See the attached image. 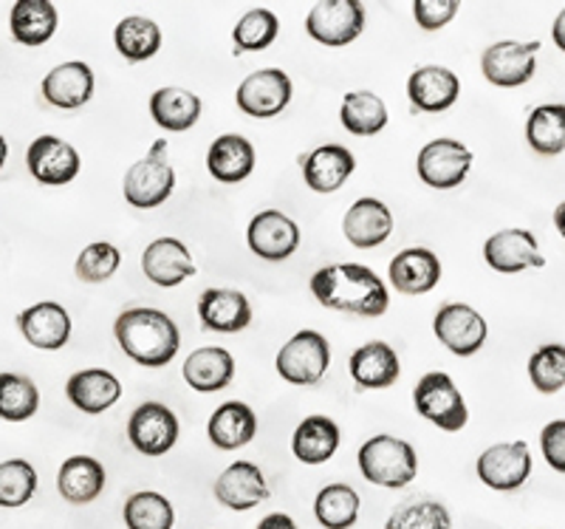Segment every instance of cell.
Instances as JSON below:
<instances>
[{
  "label": "cell",
  "instance_id": "ba28073f",
  "mask_svg": "<svg viewBox=\"0 0 565 529\" xmlns=\"http://www.w3.org/2000/svg\"><path fill=\"white\" fill-rule=\"evenodd\" d=\"M365 29V7L356 0H322L306 18V32L322 45L340 49L353 43Z\"/></svg>",
  "mask_w": 565,
  "mask_h": 529
},
{
  "label": "cell",
  "instance_id": "44dd1931",
  "mask_svg": "<svg viewBox=\"0 0 565 529\" xmlns=\"http://www.w3.org/2000/svg\"><path fill=\"white\" fill-rule=\"evenodd\" d=\"M43 97L54 108H83L94 97V72H90V65L71 60V63L52 68L43 80Z\"/></svg>",
  "mask_w": 565,
  "mask_h": 529
},
{
  "label": "cell",
  "instance_id": "d6a6232c",
  "mask_svg": "<svg viewBox=\"0 0 565 529\" xmlns=\"http://www.w3.org/2000/svg\"><path fill=\"white\" fill-rule=\"evenodd\" d=\"M340 447V425L328 416H309L302 420L291 440V451L302 465H326Z\"/></svg>",
  "mask_w": 565,
  "mask_h": 529
},
{
  "label": "cell",
  "instance_id": "d590c367",
  "mask_svg": "<svg viewBox=\"0 0 565 529\" xmlns=\"http://www.w3.org/2000/svg\"><path fill=\"white\" fill-rule=\"evenodd\" d=\"M340 119L348 134L373 136L387 125V108L371 91H353L342 99Z\"/></svg>",
  "mask_w": 565,
  "mask_h": 529
},
{
  "label": "cell",
  "instance_id": "bcb514c9",
  "mask_svg": "<svg viewBox=\"0 0 565 529\" xmlns=\"http://www.w3.org/2000/svg\"><path fill=\"white\" fill-rule=\"evenodd\" d=\"M458 14V0H418L413 3V18L424 32H438Z\"/></svg>",
  "mask_w": 565,
  "mask_h": 529
},
{
  "label": "cell",
  "instance_id": "7a4b0ae2",
  "mask_svg": "<svg viewBox=\"0 0 565 529\" xmlns=\"http://www.w3.org/2000/svg\"><path fill=\"white\" fill-rule=\"evenodd\" d=\"M114 335L125 355L145 368L168 366L181 349L179 326L170 315L148 306H136L116 317Z\"/></svg>",
  "mask_w": 565,
  "mask_h": 529
},
{
  "label": "cell",
  "instance_id": "d4e9b609",
  "mask_svg": "<svg viewBox=\"0 0 565 529\" xmlns=\"http://www.w3.org/2000/svg\"><path fill=\"white\" fill-rule=\"evenodd\" d=\"M345 239L360 250H373L385 244L393 233V215L380 199H360L353 201L351 210L342 219Z\"/></svg>",
  "mask_w": 565,
  "mask_h": 529
},
{
  "label": "cell",
  "instance_id": "1f68e13d",
  "mask_svg": "<svg viewBox=\"0 0 565 529\" xmlns=\"http://www.w3.org/2000/svg\"><path fill=\"white\" fill-rule=\"evenodd\" d=\"M60 496L71 504L97 501L105 490V467L94 456L65 458L57 476Z\"/></svg>",
  "mask_w": 565,
  "mask_h": 529
},
{
  "label": "cell",
  "instance_id": "681fc988",
  "mask_svg": "<svg viewBox=\"0 0 565 529\" xmlns=\"http://www.w3.org/2000/svg\"><path fill=\"white\" fill-rule=\"evenodd\" d=\"M552 38H554V43H557L559 52H565V9L557 14V20H554Z\"/></svg>",
  "mask_w": 565,
  "mask_h": 529
},
{
  "label": "cell",
  "instance_id": "836d02e7",
  "mask_svg": "<svg viewBox=\"0 0 565 529\" xmlns=\"http://www.w3.org/2000/svg\"><path fill=\"white\" fill-rule=\"evenodd\" d=\"M150 117L156 125L170 134H181L190 130L201 117V99L195 97L193 91L184 88H159L150 97Z\"/></svg>",
  "mask_w": 565,
  "mask_h": 529
},
{
  "label": "cell",
  "instance_id": "e575fe53",
  "mask_svg": "<svg viewBox=\"0 0 565 529\" xmlns=\"http://www.w3.org/2000/svg\"><path fill=\"white\" fill-rule=\"evenodd\" d=\"M116 52L122 54L130 63H141V60L156 57L161 45V29L156 27L150 18H139V14H130V18L119 20V27L114 32Z\"/></svg>",
  "mask_w": 565,
  "mask_h": 529
},
{
  "label": "cell",
  "instance_id": "d6986e66",
  "mask_svg": "<svg viewBox=\"0 0 565 529\" xmlns=\"http://www.w3.org/2000/svg\"><path fill=\"white\" fill-rule=\"evenodd\" d=\"M387 275L402 295H427L441 281V261H438L436 252L424 250V246H411L391 261Z\"/></svg>",
  "mask_w": 565,
  "mask_h": 529
},
{
  "label": "cell",
  "instance_id": "60d3db41",
  "mask_svg": "<svg viewBox=\"0 0 565 529\" xmlns=\"http://www.w3.org/2000/svg\"><path fill=\"white\" fill-rule=\"evenodd\" d=\"M277 32H280V23H277L275 12H269V9H252V12H246L238 20V27L232 32L235 54L264 52V49L275 43Z\"/></svg>",
  "mask_w": 565,
  "mask_h": 529
},
{
  "label": "cell",
  "instance_id": "f1b7e54d",
  "mask_svg": "<svg viewBox=\"0 0 565 529\" xmlns=\"http://www.w3.org/2000/svg\"><path fill=\"white\" fill-rule=\"evenodd\" d=\"M235 377V360L226 349L218 346H206V349L193 351L184 360V380L186 385L199 391V394H212V391H224Z\"/></svg>",
  "mask_w": 565,
  "mask_h": 529
},
{
  "label": "cell",
  "instance_id": "52a82bcc",
  "mask_svg": "<svg viewBox=\"0 0 565 529\" xmlns=\"http://www.w3.org/2000/svg\"><path fill=\"white\" fill-rule=\"evenodd\" d=\"M416 170L427 188L452 190L472 170V150L458 139H433L418 154Z\"/></svg>",
  "mask_w": 565,
  "mask_h": 529
},
{
  "label": "cell",
  "instance_id": "7402d4cb",
  "mask_svg": "<svg viewBox=\"0 0 565 529\" xmlns=\"http://www.w3.org/2000/svg\"><path fill=\"white\" fill-rule=\"evenodd\" d=\"M199 317L206 331L235 335L252 324V306L235 289H206L199 297Z\"/></svg>",
  "mask_w": 565,
  "mask_h": 529
},
{
  "label": "cell",
  "instance_id": "c3c4849f",
  "mask_svg": "<svg viewBox=\"0 0 565 529\" xmlns=\"http://www.w3.org/2000/svg\"><path fill=\"white\" fill-rule=\"evenodd\" d=\"M257 529H297V523L289 516H282V512H271V516L257 523Z\"/></svg>",
  "mask_w": 565,
  "mask_h": 529
},
{
  "label": "cell",
  "instance_id": "603a6c76",
  "mask_svg": "<svg viewBox=\"0 0 565 529\" xmlns=\"http://www.w3.org/2000/svg\"><path fill=\"white\" fill-rule=\"evenodd\" d=\"M18 326L26 342L43 351L63 349L71 337L68 311H65V306L52 304V300H43V304H34L26 311H20Z\"/></svg>",
  "mask_w": 565,
  "mask_h": 529
},
{
  "label": "cell",
  "instance_id": "f546056e",
  "mask_svg": "<svg viewBox=\"0 0 565 529\" xmlns=\"http://www.w3.org/2000/svg\"><path fill=\"white\" fill-rule=\"evenodd\" d=\"M210 442L221 451H238L249 445L257 433V416L246 402H224L218 411L210 416Z\"/></svg>",
  "mask_w": 565,
  "mask_h": 529
},
{
  "label": "cell",
  "instance_id": "9c48e42d",
  "mask_svg": "<svg viewBox=\"0 0 565 529\" xmlns=\"http://www.w3.org/2000/svg\"><path fill=\"white\" fill-rule=\"evenodd\" d=\"M26 165L29 173L49 188H63L79 176V154L74 145H68L60 136H38L26 150Z\"/></svg>",
  "mask_w": 565,
  "mask_h": 529
},
{
  "label": "cell",
  "instance_id": "277c9868",
  "mask_svg": "<svg viewBox=\"0 0 565 529\" xmlns=\"http://www.w3.org/2000/svg\"><path fill=\"white\" fill-rule=\"evenodd\" d=\"M164 154H168V139H159L148 150V156L130 165V170L125 173V201L136 210H153L173 195L175 173Z\"/></svg>",
  "mask_w": 565,
  "mask_h": 529
},
{
  "label": "cell",
  "instance_id": "7dc6e473",
  "mask_svg": "<svg viewBox=\"0 0 565 529\" xmlns=\"http://www.w3.org/2000/svg\"><path fill=\"white\" fill-rule=\"evenodd\" d=\"M540 447H543V456H546L548 467H554L557 473H565V420L548 422L540 433Z\"/></svg>",
  "mask_w": 565,
  "mask_h": 529
},
{
  "label": "cell",
  "instance_id": "e0dca14e",
  "mask_svg": "<svg viewBox=\"0 0 565 529\" xmlns=\"http://www.w3.org/2000/svg\"><path fill=\"white\" fill-rule=\"evenodd\" d=\"M483 258L494 272H503V275H514V272H523L529 266H534V269L546 266L537 239L529 230H501V233H494L483 244Z\"/></svg>",
  "mask_w": 565,
  "mask_h": 529
},
{
  "label": "cell",
  "instance_id": "cb8c5ba5",
  "mask_svg": "<svg viewBox=\"0 0 565 529\" xmlns=\"http://www.w3.org/2000/svg\"><path fill=\"white\" fill-rule=\"evenodd\" d=\"M356 159L342 145H322L302 159V179L315 193H334L351 179Z\"/></svg>",
  "mask_w": 565,
  "mask_h": 529
},
{
  "label": "cell",
  "instance_id": "4dcf8cb0",
  "mask_svg": "<svg viewBox=\"0 0 565 529\" xmlns=\"http://www.w3.org/2000/svg\"><path fill=\"white\" fill-rule=\"evenodd\" d=\"M60 14L49 0H20L9 14V29L20 45H43L54 38Z\"/></svg>",
  "mask_w": 565,
  "mask_h": 529
},
{
  "label": "cell",
  "instance_id": "7bdbcfd3",
  "mask_svg": "<svg viewBox=\"0 0 565 529\" xmlns=\"http://www.w3.org/2000/svg\"><path fill=\"white\" fill-rule=\"evenodd\" d=\"M529 377L540 394H557L565 388V346L546 342L529 360Z\"/></svg>",
  "mask_w": 565,
  "mask_h": 529
},
{
  "label": "cell",
  "instance_id": "f35d334b",
  "mask_svg": "<svg viewBox=\"0 0 565 529\" xmlns=\"http://www.w3.org/2000/svg\"><path fill=\"white\" fill-rule=\"evenodd\" d=\"M40 408V391L29 377L0 374V420L26 422Z\"/></svg>",
  "mask_w": 565,
  "mask_h": 529
},
{
  "label": "cell",
  "instance_id": "484cf974",
  "mask_svg": "<svg viewBox=\"0 0 565 529\" xmlns=\"http://www.w3.org/2000/svg\"><path fill=\"white\" fill-rule=\"evenodd\" d=\"M206 170L221 184H238L255 170V148L241 134H224L206 150Z\"/></svg>",
  "mask_w": 565,
  "mask_h": 529
},
{
  "label": "cell",
  "instance_id": "816d5d0a",
  "mask_svg": "<svg viewBox=\"0 0 565 529\" xmlns=\"http://www.w3.org/2000/svg\"><path fill=\"white\" fill-rule=\"evenodd\" d=\"M7 156H9V145H7V139L0 136V168L7 165Z\"/></svg>",
  "mask_w": 565,
  "mask_h": 529
},
{
  "label": "cell",
  "instance_id": "f6af8a7d",
  "mask_svg": "<svg viewBox=\"0 0 565 529\" xmlns=\"http://www.w3.org/2000/svg\"><path fill=\"white\" fill-rule=\"evenodd\" d=\"M119 264H122V252L116 250L114 244H108V241H97V244H88L79 252L74 272L85 284H103V281L114 278Z\"/></svg>",
  "mask_w": 565,
  "mask_h": 529
},
{
  "label": "cell",
  "instance_id": "30bf717a",
  "mask_svg": "<svg viewBox=\"0 0 565 529\" xmlns=\"http://www.w3.org/2000/svg\"><path fill=\"white\" fill-rule=\"evenodd\" d=\"M128 440L145 456H164L179 442V420L168 405L145 402L130 413Z\"/></svg>",
  "mask_w": 565,
  "mask_h": 529
},
{
  "label": "cell",
  "instance_id": "2e32d148",
  "mask_svg": "<svg viewBox=\"0 0 565 529\" xmlns=\"http://www.w3.org/2000/svg\"><path fill=\"white\" fill-rule=\"evenodd\" d=\"M269 482L252 462H235L215 478V501L224 504L226 510L246 512L257 504L269 501Z\"/></svg>",
  "mask_w": 565,
  "mask_h": 529
},
{
  "label": "cell",
  "instance_id": "8fae6325",
  "mask_svg": "<svg viewBox=\"0 0 565 529\" xmlns=\"http://www.w3.org/2000/svg\"><path fill=\"white\" fill-rule=\"evenodd\" d=\"M532 476V453L526 442H503L478 456V478L492 490H518Z\"/></svg>",
  "mask_w": 565,
  "mask_h": 529
},
{
  "label": "cell",
  "instance_id": "ac0fdd59",
  "mask_svg": "<svg viewBox=\"0 0 565 529\" xmlns=\"http://www.w3.org/2000/svg\"><path fill=\"white\" fill-rule=\"evenodd\" d=\"M458 94H461V83L456 74L444 65H422L418 72L411 74L407 80V97L416 110L424 114H438L456 105Z\"/></svg>",
  "mask_w": 565,
  "mask_h": 529
},
{
  "label": "cell",
  "instance_id": "83f0119b",
  "mask_svg": "<svg viewBox=\"0 0 565 529\" xmlns=\"http://www.w3.org/2000/svg\"><path fill=\"white\" fill-rule=\"evenodd\" d=\"M65 394H68L71 405L83 413H103L122 396V385L105 368H85V371L71 374Z\"/></svg>",
  "mask_w": 565,
  "mask_h": 529
},
{
  "label": "cell",
  "instance_id": "8992f818",
  "mask_svg": "<svg viewBox=\"0 0 565 529\" xmlns=\"http://www.w3.org/2000/svg\"><path fill=\"white\" fill-rule=\"evenodd\" d=\"M277 374L291 385H317L331 366V349L320 331H297L277 351Z\"/></svg>",
  "mask_w": 565,
  "mask_h": 529
},
{
  "label": "cell",
  "instance_id": "6da1fadb",
  "mask_svg": "<svg viewBox=\"0 0 565 529\" xmlns=\"http://www.w3.org/2000/svg\"><path fill=\"white\" fill-rule=\"evenodd\" d=\"M311 295L326 309L348 311L356 317H382L391 306L385 281L362 264H331L315 272Z\"/></svg>",
  "mask_w": 565,
  "mask_h": 529
},
{
  "label": "cell",
  "instance_id": "4316f807",
  "mask_svg": "<svg viewBox=\"0 0 565 529\" xmlns=\"http://www.w3.org/2000/svg\"><path fill=\"white\" fill-rule=\"evenodd\" d=\"M351 380L360 388H371V391H380V388H391L398 380V355L382 340H373L360 346V349L351 355Z\"/></svg>",
  "mask_w": 565,
  "mask_h": 529
},
{
  "label": "cell",
  "instance_id": "7c38bea8",
  "mask_svg": "<svg viewBox=\"0 0 565 529\" xmlns=\"http://www.w3.org/2000/svg\"><path fill=\"white\" fill-rule=\"evenodd\" d=\"M238 108L246 117L271 119L282 114V108L291 103V80L280 68H260L252 72L244 83L238 85Z\"/></svg>",
  "mask_w": 565,
  "mask_h": 529
},
{
  "label": "cell",
  "instance_id": "4fadbf2b",
  "mask_svg": "<svg viewBox=\"0 0 565 529\" xmlns=\"http://www.w3.org/2000/svg\"><path fill=\"white\" fill-rule=\"evenodd\" d=\"M433 331L458 357H472L487 342V320L467 304H447L436 311Z\"/></svg>",
  "mask_w": 565,
  "mask_h": 529
},
{
  "label": "cell",
  "instance_id": "8d00e7d4",
  "mask_svg": "<svg viewBox=\"0 0 565 529\" xmlns=\"http://www.w3.org/2000/svg\"><path fill=\"white\" fill-rule=\"evenodd\" d=\"M360 493L348 485H328L317 493L315 516L326 529H351L360 518Z\"/></svg>",
  "mask_w": 565,
  "mask_h": 529
},
{
  "label": "cell",
  "instance_id": "3957f363",
  "mask_svg": "<svg viewBox=\"0 0 565 529\" xmlns=\"http://www.w3.org/2000/svg\"><path fill=\"white\" fill-rule=\"evenodd\" d=\"M360 473L371 485L402 490L416 478L418 456L411 442L380 433L360 447Z\"/></svg>",
  "mask_w": 565,
  "mask_h": 529
},
{
  "label": "cell",
  "instance_id": "9a60e30c",
  "mask_svg": "<svg viewBox=\"0 0 565 529\" xmlns=\"http://www.w3.org/2000/svg\"><path fill=\"white\" fill-rule=\"evenodd\" d=\"M246 241H249V250L255 252L257 258L286 261L295 255L297 244H300V230L280 210H264V213H257L252 219L249 230H246Z\"/></svg>",
  "mask_w": 565,
  "mask_h": 529
},
{
  "label": "cell",
  "instance_id": "f907efd6",
  "mask_svg": "<svg viewBox=\"0 0 565 529\" xmlns=\"http://www.w3.org/2000/svg\"><path fill=\"white\" fill-rule=\"evenodd\" d=\"M554 224H557L559 235H563V239H565V201L557 207V210H554Z\"/></svg>",
  "mask_w": 565,
  "mask_h": 529
},
{
  "label": "cell",
  "instance_id": "5b68a950",
  "mask_svg": "<svg viewBox=\"0 0 565 529\" xmlns=\"http://www.w3.org/2000/svg\"><path fill=\"white\" fill-rule=\"evenodd\" d=\"M413 405L424 420L447 433L461 431L469 420L461 391L456 388L452 377L444 374V371H430L418 380V385L413 388Z\"/></svg>",
  "mask_w": 565,
  "mask_h": 529
},
{
  "label": "cell",
  "instance_id": "ab89813d",
  "mask_svg": "<svg viewBox=\"0 0 565 529\" xmlns=\"http://www.w3.org/2000/svg\"><path fill=\"white\" fill-rule=\"evenodd\" d=\"M125 523L128 529H173L175 512L161 493L141 490L125 501Z\"/></svg>",
  "mask_w": 565,
  "mask_h": 529
},
{
  "label": "cell",
  "instance_id": "ee69618b",
  "mask_svg": "<svg viewBox=\"0 0 565 529\" xmlns=\"http://www.w3.org/2000/svg\"><path fill=\"white\" fill-rule=\"evenodd\" d=\"M385 529H452V518L441 501H411L393 510Z\"/></svg>",
  "mask_w": 565,
  "mask_h": 529
},
{
  "label": "cell",
  "instance_id": "ffe728a7",
  "mask_svg": "<svg viewBox=\"0 0 565 529\" xmlns=\"http://www.w3.org/2000/svg\"><path fill=\"white\" fill-rule=\"evenodd\" d=\"M141 269L156 286L173 289L195 275V264L179 239H156L141 252Z\"/></svg>",
  "mask_w": 565,
  "mask_h": 529
},
{
  "label": "cell",
  "instance_id": "5bb4252c",
  "mask_svg": "<svg viewBox=\"0 0 565 529\" xmlns=\"http://www.w3.org/2000/svg\"><path fill=\"white\" fill-rule=\"evenodd\" d=\"M540 43H514V40H503V43L489 45L481 57L483 77L492 85L501 88H518V85L529 83L537 72L534 54H537Z\"/></svg>",
  "mask_w": 565,
  "mask_h": 529
},
{
  "label": "cell",
  "instance_id": "74e56055",
  "mask_svg": "<svg viewBox=\"0 0 565 529\" xmlns=\"http://www.w3.org/2000/svg\"><path fill=\"white\" fill-rule=\"evenodd\" d=\"M526 139L537 154L557 156L565 150V105H540L526 123Z\"/></svg>",
  "mask_w": 565,
  "mask_h": 529
},
{
  "label": "cell",
  "instance_id": "b9f144b4",
  "mask_svg": "<svg viewBox=\"0 0 565 529\" xmlns=\"http://www.w3.org/2000/svg\"><path fill=\"white\" fill-rule=\"evenodd\" d=\"M38 493V473L23 458H12L0 465V507L18 510Z\"/></svg>",
  "mask_w": 565,
  "mask_h": 529
}]
</instances>
